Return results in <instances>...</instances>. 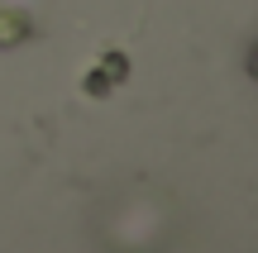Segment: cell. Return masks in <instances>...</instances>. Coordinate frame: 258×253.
<instances>
[{
    "label": "cell",
    "instance_id": "cell-1",
    "mask_svg": "<svg viewBox=\"0 0 258 253\" xmlns=\"http://www.w3.org/2000/svg\"><path fill=\"white\" fill-rule=\"evenodd\" d=\"M124 76H129V57L120 53V48H110V53L96 57V67L86 72V96H110Z\"/></svg>",
    "mask_w": 258,
    "mask_h": 253
},
{
    "label": "cell",
    "instance_id": "cell-2",
    "mask_svg": "<svg viewBox=\"0 0 258 253\" xmlns=\"http://www.w3.org/2000/svg\"><path fill=\"white\" fill-rule=\"evenodd\" d=\"M19 38H29V15L24 10H0V48H15Z\"/></svg>",
    "mask_w": 258,
    "mask_h": 253
},
{
    "label": "cell",
    "instance_id": "cell-3",
    "mask_svg": "<svg viewBox=\"0 0 258 253\" xmlns=\"http://www.w3.org/2000/svg\"><path fill=\"white\" fill-rule=\"evenodd\" d=\"M249 67H253V72H258V53H253V57H249Z\"/></svg>",
    "mask_w": 258,
    "mask_h": 253
}]
</instances>
